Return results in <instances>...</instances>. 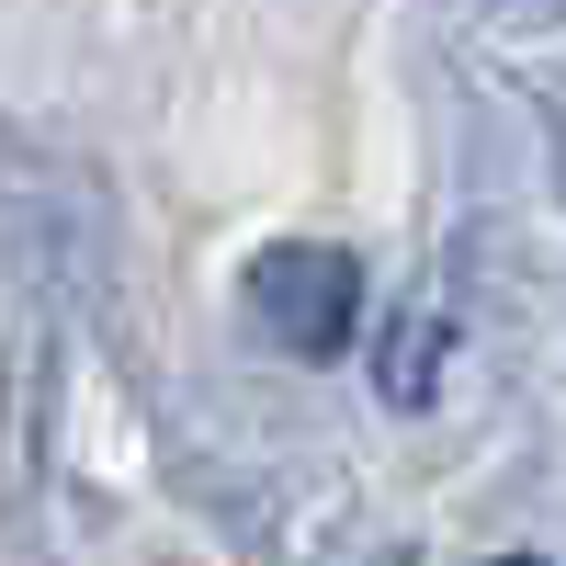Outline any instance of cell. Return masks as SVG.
I'll use <instances>...</instances> for the list:
<instances>
[{
  "label": "cell",
  "mask_w": 566,
  "mask_h": 566,
  "mask_svg": "<svg viewBox=\"0 0 566 566\" xmlns=\"http://www.w3.org/2000/svg\"><path fill=\"white\" fill-rule=\"evenodd\" d=\"M250 306H261L272 340H295V352L317 363V352H340V340H352V317H363V272H352V250L283 239V250L250 261Z\"/></svg>",
  "instance_id": "1"
},
{
  "label": "cell",
  "mask_w": 566,
  "mask_h": 566,
  "mask_svg": "<svg viewBox=\"0 0 566 566\" xmlns=\"http://www.w3.org/2000/svg\"><path fill=\"white\" fill-rule=\"evenodd\" d=\"M442 352H453V317H442V295H408L397 317H374V397L419 419V408L442 397Z\"/></svg>",
  "instance_id": "2"
}]
</instances>
